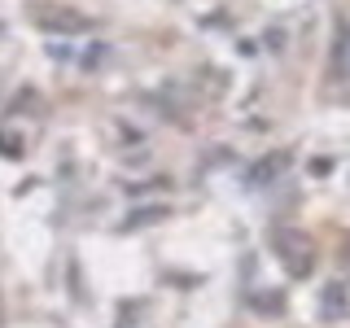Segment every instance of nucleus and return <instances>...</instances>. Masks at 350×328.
I'll list each match as a JSON object with an SVG mask.
<instances>
[{
    "instance_id": "7",
    "label": "nucleus",
    "mask_w": 350,
    "mask_h": 328,
    "mask_svg": "<svg viewBox=\"0 0 350 328\" xmlns=\"http://www.w3.org/2000/svg\"><path fill=\"white\" fill-rule=\"evenodd\" d=\"M0 149H5V158H22V140L14 131H0Z\"/></svg>"
},
{
    "instance_id": "4",
    "label": "nucleus",
    "mask_w": 350,
    "mask_h": 328,
    "mask_svg": "<svg viewBox=\"0 0 350 328\" xmlns=\"http://www.w3.org/2000/svg\"><path fill=\"white\" fill-rule=\"evenodd\" d=\"M320 315L324 320H342V315H350V293L342 280H328L324 293H320Z\"/></svg>"
},
{
    "instance_id": "5",
    "label": "nucleus",
    "mask_w": 350,
    "mask_h": 328,
    "mask_svg": "<svg viewBox=\"0 0 350 328\" xmlns=\"http://www.w3.org/2000/svg\"><path fill=\"white\" fill-rule=\"evenodd\" d=\"M171 210L167 206H149V210H131L127 215V228H145V223H158V219H167Z\"/></svg>"
},
{
    "instance_id": "8",
    "label": "nucleus",
    "mask_w": 350,
    "mask_h": 328,
    "mask_svg": "<svg viewBox=\"0 0 350 328\" xmlns=\"http://www.w3.org/2000/svg\"><path fill=\"white\" fill-rule=\"evenodd\" d=\"M258 311H284V298H250Z\"/></svg>"
},
{
    "instance_id": "3",
    "label": "nucleus",
    "mask_w": 350,
    "mask_h": 328,
    "mask_svg": "<svg viewBox=\"0 0 350 328\" xmlns=\"http://www.w3.org/2000/svg\"><path fill=\"white\" fill-rule=\"evenodd\" d=\"M284 167H289V153H267V158H258L254 167L245 171V189H267Z\"/></svg>"
},
{
    "instance_id": "10",
    "label": "nucleus",
    "mask_w": 350,
    "mask_h": 328,
    "mask_svg": "<svg viewBox=\"0 0 350 328\" xmlns=\"http://www.w3.org/2000/svg\"><path fill=\"white\" fill-rule=\"evenodd\" d=\"M0 324H5V302H0Z\"/></svg>"
},
{
    "instance_id": "1",
    "label": "nucleus",
    "mask_w": 350,
    "mask_h": 328,
    "mask_svg": "<svg viewBox=\"0 0 350 328\" xmlns=\"http://www.w3.org/2000/svg\"><path fill=\"white\" fill-rule=\"evenodd\" d=\"M271 249L280 254L284 271H289L293 280H306L315 271V241L302 232V228H276L271 232Z\"/></svg>"
},
{
    "instance_id": "9",
    "label": "nucleus",
    "mask_w": 350,
    "mask_h": 328,
    "mask_svg": "<svg viewBox=\"0 0 350 328\" xmlns=\"http://www.w3.org/2000/svg\"><path fill=\"white\" fill-rule=\"evenodd\" d=\"M342 262L350 267V236H342Z\"/></svg>"
},
{
    "instance_id": "6",
    "label": "nucleus",
    "mask_w": 350,
    "mask_h": 328,
    "mask_svg": "<svg viewBox=\"0 0 350 328\" xmlns=\"http://www.w3.org/2000/svg\"><path fill=\"white\" fill-rule=\"evenodd\" d=\"M346 44H350V27H346V22H337V44H333V70H342V66H346Z\"/></svg>"
},
{
    "instance_id": "2",
    "label": "nucleus",
    "mask_w": 350,
    "mask_h": 328,
    "mask_svg": "<svg viewBox=\"0 0 350 328\" xmlns=\"http://www.w3.org/2000/svg\"><path fill=\"white\" fill-rule=\"evenodd\" d=\"M36 27L62 31V36H83V31H92V18L75 14V9H40V14H36Z\"/></svg>"
}]
</instances>
